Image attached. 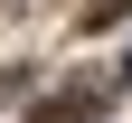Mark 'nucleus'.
<instances>
[{
    "mask_svg": "<svg viewBox=\"0 0 132 123\" xmlns=\"http://www.w3.org/2000/svg\"><path fill=\"white\" fill-rule=\"evenodd\" d=\"M104 104V85H66V95H47L38 104V123H66V114H94Z\"/></svg>",
    "mask_w": 132,
    "mask_h": 123,
    "instance_id": "obj_1",
    "label": "nucleus"
},
{
    "mask_svg": "<svg viewBox=\"0 0 132 123\" xmlns=\"http://www.w3.org/2000/svg\"><path fill=\"white\" fill-rule=\"evenodd\" d=\"M113 85H132V57H123V76H113Z\"/></svg>",
    "mask_w": 132,
    "mask_h": 123,
    "instance_id": "obj_3",
    "label": "nucleus"
},
{
    "mask_svg": "<svg viewBox=\"0 0 132 123\" xmlns=\"http://www.w3.org/2000/svg\"><path fill=\"white\" fill-rule=\"evenodd\" d=\"M123 10H132V0H94V10H85V28H104V19H123Z\"/></svg>",
    "mask_w": 132,
    "mask_h": 123,
    "instance_id": "obj_2",
    "label": "nucleus"
}]
</instances>
